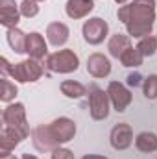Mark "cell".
Here are the masks:
<instances>
[{
    "label": "cell",
    "mask_w": 157,
    "mask_h": 159,
    "mask_svg": "<svg viewBox=\"0 0 157 159\" xmlns=\"http://www.w3.org/2000/svg\"><path fill=\"white\" fill-rule=\"evenodd\" d=\"M131 46V37L129 35H124V34H115L111 35L109 41H107V50L113 57L120 59V56Z\"/></svg>",
    "instance_id": "e0dca14e"
},
{
    "label": "cell",
    "mask_w": 157,
    "mask_h": 159,
    "mask_svg": "<svg viewBox=\"0 0 157 159\" xmlns=\"http://www.w3.org/2000/svg\"><path fill=\"white\" fill-rule=\"evenodd\" d=\"M107 94H109L111 106H113V109H115L117 113H124V111L129 107L131 100H133L131 91H129L124 83H120V81H109V85H107Z\"/></svg>",
    "instance_id": "ba28073f"
},
{
    "label": "cell",
    "mask_w": 157,
    "mask_h": 159,
    "mask_svg": "<svg viewBox=\"0 0 157 159\" xmlns=\"http://www.w3.org/2000/svg\"><path fill=\"white\" fill-rule=\"evenodd\" d=\"M2 159H20V157H15V156H7V157H2Z\"/></svg>",
    "instance_id": "1f68e13d"
},
{
    "label": "cell",
    "mask_w": 157,
    "mask_h": 159,
    "mask_svg": "<svg viewBox=\"0 0 157 159\" xmlns=\"http://www.w3.org/2000/svg\"><path fill=\"white\" fill-rule=\"evenodd\" d=\"M109 143L115 150H128L133 143V129L128 122H118L109 133Z\"/></svg>",
    "instance_id": "9c48e42d"
},
{
    "label": "cell",
    "mask_w": 157,
    "mask_h": 159,
    "mask_svg": "<svg viewBox=\"0 0 157 159\" xmlns=\"http://www.w3.org/2000/svg\"><path fill=\"white\" fill-rule=\"evenodd\" d=\"M135 148L142 154H152L157 150V135L152 131H141L135 137Z\"/></svg>",
    "instance_id": "d6986e66"
},
{
    "label": "cell",
    "mask_w": 157,
    "mask_h": 159,
    "mask_svg": "<svg viewBox=\"0 0 157 159\" xmlns=\"http://www.w3.org/2000/svg\"><path fill=\"white\" fill-rule=\"evenodd\" d=\"M2 122H4V128H9V129L17 131V135L22 141H26L32 135L30 124H28V119H26V107L20 102H13V104L6 106V109L2 111Z\"/></svg>",
    "instance_id": "7a4b0ae2"
},
{
    "label": "cell",
    "mask_w": 157,
    "mask_h": 159,
    "mask_svg": "<svg viewBox=\"0 0 157 159\" xmlns=\"http://www.w3.org/2000/svg\"><path fill=\"white\" fill-rule=\"evenodd\" d=\"M32 144L37 152H54L57 146H61L57 143V139L54 137L52 129H50V124H41L37 128L32 129Z\"/></svg>",
    "instance_id": "52a82bcc"
},
{
    "label": "cell",
    "mask_w": 157,
    "mask_h": 159,
    "mask_svg": "<svg viewBox=\"0 0 157 159\" xmlns=\"http://www.w3.org/2000/svg\"><path fill=\"white\" fill-rule=\"evenodd\" d=\"M142 76L139 74V72H131V74H128V78H126V83L129 85V87H139V85H142Z\"/></svg>",
    "instance_id": "4316f807"
},
{
    "label": "cell",
    "mask_w": 157,
    "mask_h": 159,
    "mask_svg": "<svg viewBox=\"0 0 157 159\" xmlns=\"http://www.w3.org/2000/svg\"><path fill=\"white\" fill-rule=\"evenodd\" d=\"M20 159H37V156H34V154H22Z\"/></svg>",
    "instance_id": "f546056e"
},
{
    "label": "cell",
    "mask_w": 157,
    "mask_h": 159,
    "mask_svg": "<svg viewBox=\"0 0 157 159\" xmlns=\"http://www.w3.org/2000/svg\"><path fill=\"white\" fill-rule=\"evenodd\" d=\"M87 72L92 76V78H107L111 74V61L107 56L100 54V52H94L87 57Z\"/></svg>",
    "instance_id": "8fae6325"
},
{
    "label": "cell",
    "mask_w": 157,
    "mask_h": 159,
    "mask_svg": "<svg viewBox=\"0 0 157 159\" xmlns=\"http://www.w3.org/2000/svg\"><path fill=\"white\" fill-rule=\"evenodd\" d=\"M115 2H117L118 6H124V4H128V0H115Z\"/></svg>",
    "instance_id": "4dcf8cb0"
},
{
    "label": "cell",
    "mask_w": 157,
    "mask_h": 159,
    "mask_svg": "<svg viewBox=\"0 0 157 159\" xmlns=\"http://www.w3.org/2000/svg\"><path fill=\"white\" fill-rule=\"evenodd\" d=\"M50 159H74V154H72V150H69V148L57 146V148L50 154Z\"/></svg>",
    "instance_id": "484cf974"
},
{
    "label": "cell",
    "mask_w": 157,
    "mask_h": 159,
    "mask_svg": "<svg viewBox=\"0 0 157 159\" xmlns=\"http://www.w3.org/2000/svg\"><path fill=\"white\" fill-rule=\"evenodd\" d=\"M69 37H70V30L65 22L57 20V22H50L46 26V39L52 46H56V48L63 46L69 41Z\"/></svg>",
    "instance_id": "5bb4252c"
},
{
    "label": "cell",
    "mask_w": 157,
    "mask_h": 159,
    "mask_svg": "<svg viewBox=\"0 0 157 159\" xmlns=\"http://www.w3.org/2000/svg\"><path fill=\"white\" fill-rule=\"evenodd\" d=\"M20 17V6H17L15 0H0V24L6 30L17 28Z\"/></svg>",
    "instance_id": "7c38bea8"
},
{
    "label": "cell",
    "mask_w": 157,
    "mask_h": 159,
    "mask_svg": "<svg viewBox=\"0 0 157 159\" xmlns=\"http://www.w3.org/2000/svg\"><path fill=\"white\" fill-rule=\"evenodd\" d=\"M117 17L126 24L128 35L142 39L152 34L155 22V0H133L131 4L120 6Z\"/></svg>",
    "instance_id": "6da1fadb"
},
{
    "label": "cell",
    "mask_w": 157,
    "mask_h": 159,
    "mask_svg": "<svg viewBox=\"0 0 157 159\" xmlns=\"http://www.w3.org/2000/svg\"><path fill=\"white\" fill-rule=\"evenodd\" d=\"M44 67L50 72H56V74H70V72L78 70L79 57H78V54L74 50H70V48L57 50V52L50 54L44 59Z\"/></svg>",
    "instance_id": "3957f363"
},
{
    "label": "cell",
    "mask_w": 157,
    "mask_h": 159,
    "mask_svg": "<svg viewBox=\"0 0 157 159\" xmlns=\"http://www.w3.org/2000/svg\"><path fill=\"white\" fill-rule=\"evenodd\" d=\"M20 143H22V139L17 135V131H13L9 128H2V133H0V157L11 156V152Z\"/></svg>",
    "instance_id": "2e32d148"
},
{
    "label": "cell",
    "mask_w": 157,
    "mask_h": 159,
    "mask_svg": "<svg viewBox=\"0 0 157 159\" xmlns=\"http://www.w3.org/2000/svg\"><path fill=\"white\" fill-rule=\"evenodd\" d=\"M142 61H144V56H142V52L135 46H129L122 56H120V63L124 65V67H141L142 65Z\"/></svg>",
    "instance_id": "44dd1931"
},
{
    "label": "cell",
    "mask_w": 157,
    "mask_h": 159,
    "mask_svg": "<svg viewBox=\"0 0 157 159\" xmlns=\"http://www.w3.org/2000/svg\"><path fill=\"white\" fill-rule=\"evenodd\" d=\"M59 89H61V93H63L67 98H72V100L83 98V96L87 94V87H85L83 83H79V81H74V80H65V81H61Z\"/></svg>",
    "instance_id": "ffe728a7"
},
{
    "label": "cell",
    "mask_w": 157,
    "mask_h": 159,
    "mask_svg": "<svg viewBox=\"0 0 157 159\" xmlns=\"http://www.w3.org/2000/svg\"><path fill=\"white\" fill-rule=\"evenodd\" d=\"M20 15L26 19H34L39 15V2L35 0H22L20 2Z\"/></svg>",
    "instance_id": "d4e9b609"
},
{
    "label": "cell",
    "mask_w": 157,
    "mask_h": 159,
    "mask_svg": "<svg viewBox=\"0 0 157 159\" xmlns=\"http://www.w3.org/2000/svg\"><path fill=\"white\" fill-rule=\"evenodd\" d=\"M35 2H44V0H35Z\"/></svg>",
    "instance_id": "d6a6232c"
},
{
    "label": "cell",
    "mask_w": 157,
    "mask_h": 159,
    "mask_svg": "<svg viewBox=\"0 0 157 159\" xmlns=\"http://www.w3.org/2000/svg\"><path fill=\"white\" fill-rule=\"evenodd\" d=\"M142 93L148 100H155L157 98V74H150L142 81Z\"/></svg>",
    "instance_id": "cb8c5ba5"
},
{
    "label": "cell",
    "mask_w": 157,
    "mask_h": 159,
    "mask_svg": "<svg viewBox=\"0 0 157 159\" xmlns=\"http://www.w3.org/2000/svg\"><path fill=\"white\" fill-rule=\"evenodd\" d=\"M6 39H7V44L11 46L13 52L17 54H26V41H28V35L19 30V28H9L6 32Z\"/></svg>",
    "instance_id": "ac0fdd59"
},
{
    "label": "cell",
    "mask_w": 157,
    "mask_h": 159,
    "mask_svg": "<svg viewBox=\"0 0 157 159\" xmlns=\"http://www.w3.org/2000/svg\"><path fill=\"white\" fill-rule=\"evenodd\" d=\"M92 9H94V0H67V4H65L67 17H70L74 20L85 19Z\"/></svg>",
    "instance_id": "9a60e30c"
},
{
    "label": "cell",
    "mask_w": 157,
    "mask_h": 159,
    "mask_svg": "<svg viewBox=\"0 0 157 159\" xmlns=\"http://www.w3.org/2000/svg\"><path fill=\"white\" fill-rule=\"evenodd\" d=\"M44 74V69L37 59H24L20 63L11 65L9 69V78H13L17 83H28V81H37Z\"/></svg>",
    "instance_id": "5b68a950"
},
{
    "label": "cell",
    "mask_w": 157,
    "mask_h": 159,
    "mask_svg": "<svg viewBox=\"0 0 157 159\" xmlns=\"http://www.w3.org/2000/svg\"><path fill=\"white\" fill-rule=\"evenodd\" d=\"M50 129H52L54 137L57 139V143L65 144V143L74 139V135H76V122L72 119H69V117H59L54 122H50Z\"/></svg>",
    "instance_id": "30bf717a"
},
{
    "label": "cell",
    "mask_w": 157,
    "mask_h": 159,
    "mask_svg": "<svg viewBox=\"0 0 157 159\" xmlns=\"http://www.w3.org/2000/svg\"><path fill=\"white\" fill-rule=\"evenodd\" d=\"M137 48L142 52V56L146 57H150V56H154L157 52V37L154 35H146V37H142V39H139V44H137Z\"/></svg>",
    "instance_id": "603a6c76"
},
{
    "label": "cell",
    "mask_w": 157,
    "mask_h": 159,
    "mask_svg": "<svg viewBox=\"0 0 157 159\" xmlns=\"http://www.w3.org/2000/svg\"><path fill=\"white\" fill-rule=\"evenodd\" d=\"M81 159H109V157H105V156H98V154H87V156H83Z\"/></svg>",
    "instance_id": "f1b7e54d"
},
{
    "label": "cell",
    "mask_w": 157,
    "mask_h": 159,
    "mask_svg": "<svg viewBox=\"0 0 157 159\" xmlns=\"http://www.w3.org/2000/svg\"><path fill=\"white\" fill-rule=\"evenodd\" d=\"M26 54L32 57V59H44L48 57V44L44 37L41 35L39 32H32L28 34V41H26Z\"/></svg>",
    "instance_id": "4fadbf2b"
},
{
    "label": "cell",
    "mask_w": 157,
    "mask_h": 159,
    "mask_svg": "<svg viewBox=\"0 0 157 159\" xmlns=\"http://www.w3.org/2000/svg\"><path fill=\"white\" fill-rule=\"evenodd\" d=\"M81 34H83V39L87 44H102L104 41L107 39L109 35V24L100 19V17H92L89 20L83 22V28H81Z\"/></svg>",
    "instance_id": "8992f818"
},
{
    "label": "cell",
    "mask_w": 157,
    "mask_h": 159,
    "mask_svg": "<svg viewBox=\"0 0 157 159\" xmlns=\"http://www.w3.org/2000/svg\"><path fill=\"white\" fill-rule=\"evenodd\" d=\"M111 111V100L107 91L100 89L96 83L89 87V113L92 120H105Z\"/></svg>",
    "instance_id": "277c9868"
},
{
    "label": "cell",
    "mask_w": 157,
    "mask_h": 159,
    "mask_svg": "<svg viewBox=\"0 0 157 159\" xmlns=\"http://www.w3.org/2000/svg\"><path fill=\"white\" fill-rule=\"evenodd\" d=\"M9 69H11V63H9L6 57H0V70H2V78H7V76H9Z\"/></svg>",
    "instance_id": "83f0119b"
},
{
    "label": "cell",
    "mask_w": 157,
    "mask_h": 159,
    "mask_svg": "<svg viewBox=\"0 0 157 159\" xmlns=\"http://www.w3.org/2000/svg\"><path fill=\"white\" fill-rule=\"evenodd\" d=\"M17 94H19V89H17V85H15L11 80L9 78L0 80V100H2L4 104H11Z\"/></svg>",
    "instance_id": "7402d4cb"
}]
</instances>
